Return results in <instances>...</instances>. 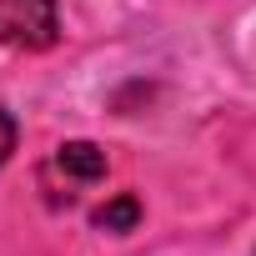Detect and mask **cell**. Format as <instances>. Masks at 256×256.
<instances>
[{
  "label": "cell",
  "mask_w": 256,
  "mask_h": 256,
  "mask_svg": "<svg viewBox=\"0 0 256 256\" xmlns=\"http://www.w3.org/2000/svg\"><path fill=\"white\" fill-rule=\"evenodd\" d=\"M60 40L56 0H0V46L10 50H50Z\"/></svg>",
  "instance_id": "1"
},
{
  "label": "cell",
  "mask_w": 256,
  "mask_h": 256,
  "mask_svg": "<svg viewBox=\"0 0 256 256\" xmlns=\"http://www.w3.org/2000/svg\"><path fill=\"white\" fill-rule=\"evenodd\" d=\"M56 171H66L76 181H100L106 176V151L96 141H66L56 151Z\"/></svg>",
  "instance_id": "2"
},
{
  "label": "cell",
  "mask_w": 256,
  "mask_h": 256,
  "mask_svg": "<svg viewBox=\"0 0 256 256\" xmlns=\"http://www.w3.org/2000/svg\"><path fill=\"white\" fill-rule=\"evenodd\" d=\"M96 226H100V231H136V226H141V201H136V196L106 201V206L96 211Z\"/></svg>",
  "instance_id": "3"
},
{
  "label": "cell",
  "mask_w": 256,
  "mask_h": 256,
  "mask_svg": "<svg viewBox=\"0 0 256 256\" xmlns=\"http://www.w3.org/2000/svg\"><path fill=\"white\" fill-rule=\"evenodd\" d=\"M10 151H16V120H10L6 110H0V166L10 161Z\"/></svg>",
  "instance_id": "4"
}]
</instances>
